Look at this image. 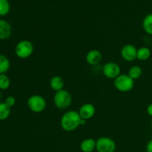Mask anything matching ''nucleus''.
Here are the masks:
<instances>
[{
    "label": "nucleus",
    "mask_w": 152,
    "mask_h": 152,
    "mask_svg": "<svg viewBox=\"0 0 152 152\" xmlns=\"http://www.w3.org/2000/svg\"><path fill=\"white\" fill-rule=\"evenodd\" d=\"M81 120L78 111L74 110L68 111L61 117V127L65 132H74L81 126Z\"/></svg>",
    "instance_id": "f257e3e1"
},
{
    "label": "nucleus",
    "mask_w": 152,
    "mask_h": 152,
    "mask_svg": "<svg viewBox=\"0 0 152 152\" xmlns=\"http://www.w3.org/2000/svg\"><path fill=\"white\" fill-rule=\"evenodd\" d=\"M53 100L54 105L58 109L64 110L71 105L72 102V96L69 91L63 89L59 91L55 92Z\"/></svg>",
    "instance_id": "f03ea898"
},
{
    "label": "nucleus",
    "mask_w": 152,
    "mask_h": 152,
    "mask_svg": "<svg viewBox=\"0 0 152 152\" xmlns=\"http://www.w3.org/2000/svg\"><path fill=\"white\" fill-rule=\"evenodd\" d=\"M34 47L31 41L23 39L19 41L15 47V54L19 59H25L30 57L33 54Z\"/></svg>",
    "instance_id": "7ed1b4c3"
},
{
    "label": "nucleus",
    "mask_w": 152,
    "mask_h": 152,
    "mask_svg": "<svg viewBox=\"0 0 152 152\" xmlns=\"http://www.w3.org/2000/svg\"><path fill=\"white\" fill-rule=\"evenodd\" d=\"M27 105L32 112L39 114L45 111L47 106V102L45 99L41 95L34 94L28 99Z\"/></svg>",
    "instance_id": "20e7f679"
},
{
    "label": "nucleus",
    "mask_w": 152,
    "mask_h": 152,
    "mask_svg": "<svg viewBox=\"0 0 152 152\" xmlns=\"http://www.w3.org/2000/svg\"><path fill=\"white\" fill-rule=\"evenodd\" d=\"M114 86L117 91L120 92H129L134 86V80L128 74H120L114 80Z\"/></svg>",
    "instance_id": "39448f33"
},
{
    "label": "nucleus",
    "mask_w": 152,
    "mask_h": 152,
    "mask_svg": "<svg viewBox=\"0 0 152 152\" xmlns=\"http://www.w3.org/2000/svg\"><path fill=\"white\" fill-rule=\"evenodd\" d=\"M117 148L114 140L108 137H100L96 140V150L97 152H114Z\"/></svg>",
    "instance_id": "423d86ee"
},
{
    "label": "nucleus",
    "mask_w": 152,
    "mask_h": 152,
    "mask_svg": "<svg viewBox=\"0 0 152 152\" xmlns=\"http://www.w3.org/2000/svg\"><path fill=\"white\" fill-rule=\"evenodd\" d=\"M102 74L106 78L114 80L121 74V68L116 62H107L102 67Z\"/></svg>",
    "instance_id": "0eeeda50"
},
{
    "label": "nucleus",
    "mask_w": 152,
    "mask_h": 152,
    "mask_svg": "<svg viewBox=\"0 0 152 152\" xmlns=\"http://www.w3.org/2000/svg\"><path fill=\"white\" fill-rule=\"evenodd\" d=\"M120 55L121 57L126 62H133L137 59V49L134 45H125L120 50Z\"/></svg>",
    "instance_id": "6e6552de"
},
{
    "label": "nucleus",
    "mask_w": 152,
    "mask_h": 152,
    "mask_svg": "<svg viewBox=\"0 0 152 152\" xmlns=\"http://www.w3.org/2000/svg\"><path fill=\"white\" fill-rule=\"evenodd\" d=\"M80 117L83 120H88L93 118L96 113V108L91 103H85L80 108L78 111Z\"/></svg>",
    "instance_id": "1a4fd4ad"
},
{
    "label": "nucleus",
    "mask_w": 152,
    "mask_h": 152,
    "mask_svg": "<svg viewBox=\"0 0 152 152\" xmlns=\"http://www.w3.org/2000/svg\"><path fill=\"white\" fill-rule=\"evenodd\" d=\"M102 53L99 50L94 49V50H89L86 56V60L88 65L94 66L98 65L102 60Z\"/></svg>",
    "instance_id": "9d476101"
},
{
    "label": "nucleus",
    "mask_w": 152,
    "mask_h": 152,
    "mask_svg": "<svg viewBox=\"0 0 152 152\" xmlns=\"http://www.w3.org/2000/svg\"><path fill=\"white\" fill-rule=\"evenodd\" d=\"M12 34V27L7 21L0 19V39H7Z\"/></svg>",
    "instance_id": "9b49d317"
},
{
    "label": "nucleus",
    "mask_w": 152,
    "mask_h": 152,
    "mask_svg": "<svg viewBox=\"0 0 152 152\" xmlns=\"http://www.w3.org/2000/svg\"><path fill=\"white\" fill-rule=\"evenodd\" d=\"M50 87L55 92L63 90L65 87V81L59 76H53L50 80Z\"/></svg>",
    "instance_id": "f8f14e48"
},
{
    "label": "nucleus",
    "mask_w": 152,
    "mask_h": 152,
    "mask_svg": "<svg viewBox=\"0 0 152 152\" xmlns=\"http://www.w3.org/2000/svg\"><path fill=\"white\" fill-rule=\"evenodd\" d=\"M80 149L83 152H93L96 149V140L87 138L80 143Z\"/></svg>",
    "instance_id": "ddd939ff"
},
{
    "label": "nucleus",
    "mask_w": 152,
    "mask_h": 152,
    "mask_svg": "<svg viewBox=\"0 0 152 152\" xmlns=\"http://www.w3.org/2000/svg\"><path fill=\"white\" fill-rule=\"evenodd\" d=\"M151 51L148 47H141L137 49V59L140 61H146L150 58Z\"/></svg>",
    "instance_id": "4468645a"
},
{
    "label": "nucleus",
    "mask_w": 152,
    "mask_h": 152,
    "mask_svg": "<svg viewBox=\"0 0 152 152\" xmlns=\"http://www.w3.org/2000/svg\"><path fill=\"white\" fill-rule=\"evenodd\" d=\"M142 28L148 35H152V13L146 15L142 20Z\"/></svg>",
    "instance_id": "2eb2a0df"
},
{
    "label": "nucleus",
    "mask_w": 152,
    "mask_h": 152,
    "mask_svg": "<svg viewBox=\"0 0 152 152\" xmlns=\"http://www.w3.org/2000/svg\"><path fill=\"white\" fill-rule=\"evenodd\" d=\"M10 62L8 58L3 54H0V74H4L8 71Z\"/></svg>",
    "instance_id": "dca6fc26"
},
{
    "label": "nucleus",
    "mask_w": 152,
    "mask_h": 152,
    "mask_svg": "<svg viewBox=\"0 0 152 152\" xmlns=\"http://www.w3.org/2000/svg\"><path fill=\"white\" fill-rule=\"evenodd\" d=\"M142 74V69L140 66L139 65H134L132 66L129 70V73H128V75L131 77L132 79H133L134 80H138L141 77Z\"/></svg>",
    "instance_id": "f3484780"
},
{
    "label": "nucleus",
    "mask_w": 152,
    "mask_h": 152,
    "mask_svg": "<svg viewBox=\"0 0 152 152\" xmlns=\"http://www.w3.org/2000/svg\"><path fill=\"white\" fill-rule=\"evenodd\" d=\"M10 114V108L5 102H0V121L7 120Z\"/></svg>",
    "instance_id": "a211bd4d"
},
{
    "label": "nucleus",
    "mask_w": 152,
    "mask_h": 152,
    "mask_svg": "<svg viewBox=\"0 0 152 152\" xmlns=\"http://www.w3.org/2000/svg\"><path fill=\"white\" fill-rule=\"evenodd\" d=\"M10 10V5L8 0H0V16H6Z\"/></svg>",
    "instance_id": "6ab92c4d"
},
{
    "label": "nucleus",
    "mask_w": 152,
    "mask_h": 152,
    "mask_svg": "<svg viewBox=\"0 0 152 152\" xmlns=\"http://www.w3.org/2000/svg\"><path fill=\"white\" fill-rule=\"evenodd\" d=\"M10 86V80L5 74H0V91L7 90Z\"/></svg>",
    "instance_id": "aec40b11"
},
{
    "label": "nucleus",
    "mask_w": 152,
    "mask_h": 152,
    "mask_svg": "<svg viewBox=\"0 0 152 152\" xmlns=\"http://www.w3.org/2000/svg\"><path fill=\"white\" fill-rule=\"evenodd\" d=\"M4 102H5V104L7 106H9L11 108L12 107L14 106L15 104H16V98L13 96H9L6 98Z\"/></svg>",
    "instance_id": "412c9836"
},
{
    "label": "nucleus",
    "mask_w": 152,
    "mask_h": 152,
    "mask_svg": "<svg viewBox=\"0 0 152 152\" xmlns=\"http://www.w3.org/2000/svg\"><path fill=\"white\" fill-rule=\"evenodd\" d=\"M146 152H152V140L148 141L146 145Z\"/></svg>",
    "instance_id": "4be33fe9"
},
{
    "label": "nucleus",
    "mask_w": 152,
    "mask_h": 152,
    "mask_svg": "<svg viewBox=\"0 0 152 152\" xmlns=\"http://www.w3.org/2000/svg\"><path fill=\"white\" fill-rule=\"evenodd\" d=\"M146 111H147V114H148L150 117H152V103L149 104V105H148Z\"/></svg>",
    "instance_id": "5701e85b"
},
{
    "label": "nucleus",
    "mask_w": 152,
    "mask_h": 152,
    "mask_svg": "<svg viewBox=\"0 0 152 152\" xmlns=\"http://www.w3.org/2000/svg\"><path fill=\"white\" fill-rule=\"evenodd\" d=\"M86 123H87V120L82 119V120H81V126H85V125L86 124Z\"/></svg>",
    "instance_id": "b1692460"
},
{
    "label": "nucleus",
    "mask_w": 152,
    "mask_h": 152,
    "mask_svg": "<svg viewBox=\"0 0 152 152\" xmlns=\"http://www.w3.org/2000/svg\"><path fill=\"white\" fill-rule=\"evenodd\" d=\"M151 129H152V120H151Z\"/></svg>",
    "instance_id": "393cba45"
},
{
    "label": "nucleus",
    "mask_w": 152,
    "mask_h": 152,
    "mask_svg": "<svg viewBox=\"0 0 152 152\" xmlns=\"http://www.w3.org/2000/svg\"><path fill=\"white\" fill-rule=\"evenodd\" d=\"M0 100H1V91H0Z\"/></svg>",
    "instance_id": "a878e982"
}]
</instances>
